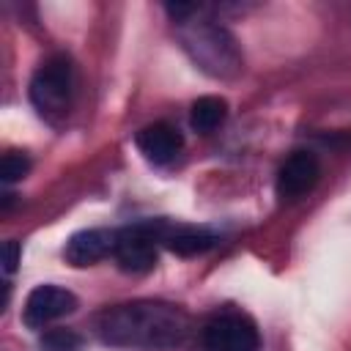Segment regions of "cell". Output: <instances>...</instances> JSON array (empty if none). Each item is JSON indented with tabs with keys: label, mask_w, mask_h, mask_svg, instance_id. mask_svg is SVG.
Segmentation results:
<instances>
[{
	"label": "cell",
	"mask_w": 351,
	"mask_h": 351,
	"mask_svg": "<svg viewBox=\"0 0 351 351\" xmlns=\"http://www.w3.org/2000/svg\"><path fill=\"white\" fill-rule=\"evenodd\" d=\"M77 310V296L69 291V288H60V285H52V282H44V285H36L27 299H25V307H22V321L27 329H47L49 324L71 315Z\"/></svg>",
	"instance_id": "5"
},
{
	"label": "cell",
	"mask_w": 351,
	"mask_h": 351,
	"mask_svg": "<svg viewBox=\"0 0 351 351\" xmlns=\"http://www.w3.org/2000/svg\"><path fill=\"white\" fill-rule=\"evenodd\" d=\"M134 145L140 148V154H143L148 162H154V165H167V162H173V159L181 154L184 137H181V132H178L176 126H170V123H165V121H156V123H148V126H143V129L137 132Z\"/></svg>",
	"instance_id": "10"
},
{
	"label": "cell",
	"mask_w": 351,
	"mask_h": 351,
	"mask_svg": "<svg viewBox=\"0 0 351 351\" xmlns=\"http://www.w3.org/2000/svg\"><path fill=\"white\" fill-rule=\"evenodd\" d=\"M145 225L159 244H165L167 250L178 255H197V252L217 247L219 241V236L203 225H186L176 219H145Z\"/></svg>",
	"instance_id": "6"
},
{
	"label": "cell",
	"mask_w": 351,
	"mask_h": 351,
	"mask_svg": "<svg viewBox=\"0 0 351 351\" xmlns=\"http://www.w3.org/2000/svg\"><path fill=\"white\" fill-rule=\"evenodd\" d=\"M30 104L44 123L60 129L74 104V63L69 55H49L30 77Z\"/></svg>",
	"instance_id": "3"
},
{
	"label": "cell",
	"mask_w": 351,
	"mask_h": 351,
	"mask_svg": "<svg viewBox=\"0 0 351 351\" xmlns=\"http://www.w3.org/2000/svg\"><path fill=\"white\" fill-rule=\"evenodd\" d=\"M228 118V101L219 96H200L197 101H192L189 110V123L195 132L200 134H211L214 129L222 126V121Z\"/></svg>",
	"instance_id": "11"
},
{
	"label": "cell",
	"mask_w": 351,
	"mask_h": 351,
	"mask_svg": "<svg viewBox=\"0 0 351 351\" xmlns=\"http://www.w3.org/2000/svg\"><path fill=\"white\" fill-rule=\"evenodd\" d=\"M115 241H118V230L85 228V230H77L69 236V241L63 247V258L71 266H93L115 252Z\"/></svg>",
	"instance_id": "9"
},
{
	"label": "cell",
	"mask_w": 351,
	"mask_h": 351,
	"mask_svg": "<svg viewBox=\"0 0 351 351\" xmlns=\"http://www.w3.org/2000/svg\"><path fill=\"white\" fill-rule=\"evenodd\" d=\"M19 255H22V247L16 241H5V247H3V271H5V277H11L16 271Z\"/></svg>",
	"instance_id": "14"
},
{
	"label": "cell",
	"mask_w": 351,
	"mask_h": 351,
	"mask_svg": "<svg viewBox=\"0 0 351 351\" xmlns=\"http://www.w3.org/2000/svg\"><path fill=\"white\" fill-rule=\"evenodd\" d=\"M165 11L176 22V36L186 58L214 80H233L244 69V55L233 33L208 16L211 8L197 3H167Z\"/></svg>",
	"instance_id": "2"
},
{
	"label": "cell",
	"mask_w": 351,
	"mask_h": 351,
	"mask_svg": "<svg viewBox=\"0 0 351 351\" xmlns=\"http://www.w3.org/2000/svg\"><path fill=\"white\" fill-rule=\"evenodd\" d=\"M93 332L112 348L162 351L184 346L192 332V318L184 307L162 299L118 302L93 315Z\"/></svg>",
	"instance_id": "1"
},
{
	"label": "cell",
	"mask_w": 351,
	"mask_h": 351,
	"mask_svg": "<svg viewBox=\"0 0 351 351\" xmlns=\"http://www.w3.org/2000/svg\"><path fill=\"white\" fill-rule=\"evenodd\" d=\"M321 178V162L313 151H293L277 170V197L299 200L315 189Z\"/></svg>",
	"instance_id": "8"
},
{
	"label": "cell",
	"mask_w": 351,
	"mask_h": 351,
	"mask_svg": "<svg viewBox=\"0 0 351 351\" xmlns=\"http://www.w3.org/2000/svg\"><path fill=\"white\" fill-rule=\"evenodd\" d=\"M27 170H30V159L25 154H16V151L5 154L3 162H0V178H3L5 186L14 184V181H19V178H25Z\"/></svg>",
	"instance_id": "13"
},
{
	"label": "cell",
	"mask_w": 351,
	"mask_h": 351,
	"mask_svg": "<svg viewBox=\"0 0 351 351\" xmlns=\"http://www.w3.org/2000/svg\"><path fill=\"white\" fill-rule=\"evenodd\" d=\"M156 239L148 230L145 222L129 225L118 230V241H115V252L112 258L118 261V266L129 274H143L151 271L156 266Z\"/></svg>",
	"instance_id": "7"
},
{
	"label": "cell",
	"mask_w": 351,
	"mask_h": 351,
	"mask_svg": "<svg viewBox=\"0 0 351 351\" xmlns=\"http://www.w3.org/2000/svg\"><path fill=\"white\" fill-rule=\"evenodd\" d=\"M200 343L206 351H258L261 332L247 313L222 310L203 324Z\"/></svg>",
	"instance_id": "4"
},
{
	"label": "cell",
	"mask_w": 351,
	"mask_h": 351,
	"mask_svg": "<svg viewBox=\"0 0 351 351\" xmlns=\"http://www.w3.org/2000/svg\"><path fill=\"white\" fill-rule=\"evenodd\" d=\"M41 351H82V337L71 329H49L41 337Z\"/></svg>",
	"instance_id": "12"
}]
</instances>
